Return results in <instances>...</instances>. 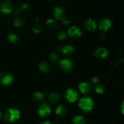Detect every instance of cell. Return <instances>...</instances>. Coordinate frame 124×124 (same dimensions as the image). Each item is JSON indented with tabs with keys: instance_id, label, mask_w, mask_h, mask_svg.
<instances>
[{
	"instance_id": "cell-1",
	"label": "cell",
	"mask_w": 124,
	"mask_h": 124,
	"mask_svg": "<svg viewBox=\"0 0 124 124\" xmlns=\"http://www.w3.org/2000/svg\"><path fill=\"white\" fill-rule=\"evenodd\" d=\"M20 117V111L16 108H8L5 111L4 117L7 122H14L19 119Z\"/></svg>"
},
{
	"instance_id": "cell-2",
	"label": "cell",
	"mask_w": 124,
	"mask_h": 124,
	"mask_svg": "<svg viewBox=\"0 0 124 124\" xmlns=\"http://www.w3.org/2000/svg\"><path fill=\"white\" fill-rule=\"evenodd\" d=\"M94 102L90 98L84 97L80 99L79 106L84 112H88L93 109Z\"/></svg>"
},
{
	"instance_id": "cell-3",
	"label": "cell",
	"mask_w": 124,
	"mask_h": 124,
	"mask_svg": "<svg viewBox=\"0 0 124 124\" xmlns=\"http://www.w3.org/2000/svg\"><path fill=\"white\" fill-rule=\"evenodd\" d=\"M37 111L38 114L41 117H46L50 114L51 109L48 104L46 103H42L38 106Z\"/></svg>"
},
{
	"instance_id": "cell-4",
	"label": "cell",
	"mask_w": 124,
	"mask_h": 124,
	"mask_svg": "<svg viewBox=\"0 0 124 124\" xmlns=\"http://www.w3.org/2000/svg\"><path fill=\"white\" fill-rule=\"evenodd\" d=\"M65 98L69 102H74L77 100L78 93L73 88H69L65 92Z\"/></svg>"
},
{
	"instance_id": "cell-5",
	"label": "cell",
	"mask_w": 124,
	"mask_h": 124,
	"mask_svg": "<svg viewBox=\"0 0 124 124\" xmlns=\"http://www.w3.org/2000/svg\"><path fill=\"white\" fill-rule=\"evenodd\" d=\"M59 65L62 70L66 72L71 71L73 69V67L72 62L69 59H62L59 63Z\"/></svg>"
},
{
	"instance_id": "cell-6",
	"label": "cell",
	"mask_w": 124,
	"mask_h": 124,
	"mask_svg": "<svg viewBox=\"0 0 124 124\" xmlns=\"http://www.w3.org/2000/svg\"><path fill=\"white\" fill-rule=\"evenodd\" d=\"M111 22L107 18H103L99 22V29L104 31H106L111 27Z\"/></svg>"
},
{
	"instance_id": "cell-7",
	"label": "cell",
	"mask_w": 124,
	"mask_h": 124,
	"mask_svg": "<svg viewBox=\"0 0 124 124\" xmlns=\"http://www.w3.org/2000/svg\"><path fill=\"white\" fill-rule=\"evenodd\" d=\"M13 76L10 73H4L0 75V81L2 84L6 85L10 84L13 81Z\"/></svg>"
},
{
	"instance_id": "cell-8",
	"label": "cell",
	"mask_w": 124,
	"mask_h": 124,
	"mask_svg": "<svg viewBox=\"0 0 124 124\" xmlns=\"http://www.w3.org/2000/svg\"><path fill=\"white\" fill-rule=\"evenodd\" d=\"M54 15L56 19L59 20H64L65 19V12L64 9L61 7H56L54 10Z\"/></svg>"
},
{
	"instance_id": "cell-9",
	"label": "cell",
	"mask_w": 124,
	"mask_h": 124,
	"mask_svg": "<svg viewBox=\"0 0 124 124\" xmlns=\"http://www.w3.org/2000/svg\"><path fill=\"white\" fill-rule=\"evenodd\" d=\"M80 91L83 93H88L92 91V85L88 82H82L79 85Z\"/></svg>"
},
{
	"instance_id": "cell-10",
	"label": "cell",
	"mask_w": 124,
	"mask_h": 124,
	"mask_svg": "<svg viewBox=\"0 0 124 124\" xmlns=\"http://www.w3.org/2000/svg\"><path fill=\"white\" fill-rule=\"evenodd\" d=\"M108 54V51L105 48H102V47L98 48L94 53L96 56L99 59H104L107 56Z\"/></svg>"
},
{
	"instance_id": "cell-11",
	"label": "cell",
	"mask_w": 124,
	"mask_h": 124,
	"mask_svg": "<svg viewBox=\"0 0 124 124\" xmlns=\"http://www.w3.org/2000/svg\"><path fill=\"white\" fill-rule=\"evenodd\" d=\"M69 35L71 37L78 38L81 35V31L78 27L76 26H73L69 29L68 31Z\"/></svg>"
},
{
	"instance_id": "cell-12",
	"label": "cell",
	"mask_w": 124,
	"mask_h": 124,
	"mask_svg": "<svg viewBox=\"0 0 124 124\" xmlns=\"http://www.w3.org/2000/svg\"><path fill=\"white\" fill-rule=\"evenodd\" d=\"M1 9L2 12L4 13H9L12 12V9H13V7L12 5L9 1H5L3 2L1 6Z\"/></svg>"
},
{
	"instance_id": "cell-13",
	"label": "cell",
	"mask_w": 124,
	"mask_h": 124,
	"mask_svg": "<svg viewBox=\"0 0 124 124\" xmlns=\"http://www.w3.org/2000/svg\"><path fill=\"white\" fill-rule=\"evenodd\" d=\"M85 27L87 30L90 31H93L96 28V24L93 19H88L85 22Z\"/></svg>"
},
{
	"instance_id": "cell-14",
	"label": "cell",
	"mask_w": 124,
	"mask_h": 124,
	"mask_svg": "<svg viewBox=\"0 0 124 124\" xmlns=\"http://www.w3.org/2000/svg\"><path fill=\"white\" fill-rule=\"evenodd\" d=\"M55 113L57 115V116H58L59 117H64L67 113L66 108L64 105H58L55 110Z\"/></svg>"
},
{
	"instance_id": "cell-15",
	"label": "cell",
	"mask_w": 124,
	"mask_h": 124,
	"mask_svg": "<svg viewBox=\"0 0 124 124\" xmlns=\"http://www.w3.org/2000/svg\"><path fill=\"white\" fill-rule=\"evenodd\" d=\"M75 48H74L73 46H71V45H67V46H64L61 49V51L63 54H65V55H70L73 53Z\"/></svg>"
},
{
	"instance_id": "cell-16",
	"label": "cell",
	"mask_w": 124,
	"mask_h": 124,
	"mask_svg": "<svg viewBox=\"0 0 124 124\" xmlns=\"http://www.w3.org/2000/svg\"><path fill=\"white\" fill-rule=\"evenodd\" d=\"M72 122L73 124H86V120L83 116L78 115L73 118Z\"/></svg>"
},
{
	"instance_id": "cell-17",
	"label": "cell",
	"mask_w": 124,
	"mask_h": 124,
	"mask_svg": "<svg viewBox=\"0 0 124 124\" xmlns=\"http://www.w3.org/2000/svg\"><path fill=\"white\" fill-rule=\"evenodd\" d=\"M39 68L43 72H48L50 70V65L47 62L42 61L39 65Z\"/></svg>"
},
{
	"instance_id": "cell-18",
	"label": "cell",
	"mask_w": 124,
	"mask_h": 124,
	"mask_svg": "<svg viewBox=\"0 0 124 124\" xmlns=\"http://www.w3.org/2000/svg\"><path fill=\"white\" fill-rule=\"evenodd\" d=\"M48 100L50 102L53 104H55V103L58 102L59 100V95L56 93H53L49 96L48 98Z\"/></svg>"
},
{
	"instance_id": "cell-19",
	"label": "cell",
	"mask_w": 124,
	"mask_h": 124,
	"mask_svg": "<svg viewBox=\"0 0 124 124\" xmlns=\"http://www.w3.org/2000/svg\"><path fill=\"white\" fill-rule=\"evenodd\" d=\"M32 98L35 102H40L43 99L44 94L40 92H35L33 94Z\"/></svg>"
},
{
	"instance_id": "cell-20",
	"label": "cell",
	"mask_w": 124,
	"mask_h": 124,
	"mask_svg": "<svg viewBox=\"0 0 124 124\" xmlns=\"http://www.w3.org/2000/svg\"><path fill=\"white\" fill-rule=\"evenodd\" d=\"M18 36L13 33H10L7 35V40L11 43H15L18 41Z\"/></svg>"
},
{
	"instance_id": "cell-21",
	"label": "cell",
	"mask_w": 124,
	"mask_h": 124,
	"mask_svg": "<svg viewBox=\"0 0 124 124\" xmlns=\"http://www.w3.org/2000/svg\"><path fill=\"white\" fill-rule=\"evenodd\" d=\"M46 24L48 26V27L51 29H54L57 27V22L54 19H49L46 22Z\"/></svg>"
},
{
	"instance_id": "cell-22",
	"label": "cell",
	"mask_w": 124,
	"mask_h": 124,
	"mask_svg": "<svg viewBox=\"0 0 124 124\" xmlns=\"http://www.w3.org/2000/svg\"><path fill=\"white\" fill-rule=\"evenodd\" d=\"M95 90L96 92V93H99V94H101V93H104V90H105V88H104V87L102 85L98 84L96 87Z\"/></svg>"
},
{
	"instance_id": "cell-23",
	"label": "cell",
	"mask_w": 124,
	"mask_h": 124,
	"mask_svg": "<svg viewBox=\"0 0 124 124\" xmlns=\"http://www.w3.org/2000/svg\"><path fill=\"white\" fill-rule=\"evenodd\" d=\"M14 24L17 27H21L23 25V19H21L20 18H16L14 21Z\"/></svg>"
},
{
	"instance_id": "cell-24",
	"label": "cell",
	"mask_w": 124,
	"mask_h": 124,
	"mask_svg": "<svg viewBox=\"0 0 124 124\" xmlns=\"http://www.w3.org/2000/svg\"><path fill=\"white\" fill-rule=\"evenodd\" d=\"M50 59L53 62H56L59 59V56H58V55L56 53H53L50 55Z\"/></svg>"
},
{
	"instance_id": "cell-25",
	"label": "cell",
	"mask_w": 124,
	"mask_h": 124,
	"mask_svg": "<svg viewBox=\"0 0 124 124\" xmlns=\"http://www.w3.org/2000/svg\"><path fill=\"white\" fill-rule=\"evenodd\" d=\"M33 31L36 33H38L41 32V26L39 24L36 23L33 27Z\"/></svg>"
},
{
	"instance_id": "cell-26",
	"label": "cell",
	"mask_w": 124,
	"mask_h": 124,
	"mask_svg": "<svg viewBox=\"0 0 124 124\" xmlns=\"http://www.w3.org/2000/svg\"><path fill=\"white\" fill-rule=\"evenodd\" d=\"M57 37H58V38L59 39L62 40L66 38L67 35L66 33H65V32H64V31H59V32H58V35H57Z\"/></svg>"
},
{
	"instance_id": "cell-27",
	"label": "cell",
	"mask_w": 124,
	"mask_h": 124,
	"mask_svg": "<svg viewBox=\"0 0 124 124\" xmlns=\"http://www.w3.org/2000/svg\"><path fill=\"white\" fill-rule=\"evenodd\" d=\"M92 82H93V83H97V82H98V81H99V78H98L97 76H94V77L92 78Z\"/></svg>"
},
{
	"instance_id": "cell-28",
	"label": "cell",
	"mask_w": 124,
	"mask_h": 124,
	"mask_svg": "<svg viewBox=\"0 0 124 124\" xmlns=\"http://www.w3.org/2000/svg\"><path fill=\"white\" fill-rule=\"evenodd\" d=\"M40 124H52V123H50L48 121H44V122H42Z\"/></svg>"
},
{
	"instance_id": "cell-29",
	"label": "cell",
	"mask_w": 124,
	"mask_h": 124,
	"mask_svg": "<svg viewBox=\"0 0 124 124\" xmlns=\"http://www.w3.org/2000/svg\"><path fill=\"white\" fill-rule=\"evenodd\" d=\"M121 111H122V114H124V102H122L121 105Z\"/></svg>"
},
{
	"instance_id": "cell-30",
	"label": "cell",
	"mask_w": 124,
	"mask_h": 124,
	"mask_svg": "<svg viewBox=\"0 0 124 124\" xmlns=\"http://www.w3.org/2000/svg\"><path fill=\"white\" fill-rule=\"evenodd\" d=\"M28 7V6L27 4H23V6H22V8H24V9H25V8H27Z\"/></svg>"
},
{
	"instance_id": "cell-31",
	"label": "cell",
	"mask_w": 124,
	"mask_h": 124,
	"mask_svg": "<svg viewBox=\"0 0 124 124\" xmlns=\"http://www.w3.org/2000/svg\"><path fill=\"white\" fill-rule=\"evenodd\" d=\"M1 116H2V113H1V112L0 111V119L1 118Z\"/></svg>"
}]
</instances>
